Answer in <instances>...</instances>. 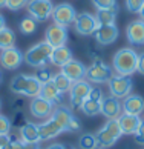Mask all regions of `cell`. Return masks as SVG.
Returning <instances> with one entry per match:
<instances>
[{
    "label": "cell",
    "mask_w": 144,
    "mask_h": 149,
    "mask_svg": "<svg viewBox=\"0 0 144 149\" xmlns=\"http://www.w3.org/2000/svg\"><path fill=\"white\" fill-rule=\"evenodd\" d=\"M138 52L132 48H121L112 58V68L120 75H132L136 72Z\"/></svg>",
    "instance_id": "obj_1"
},
{
    "label": "cell",
    "mask_w": 144,
    "mask_h": 149,
    "mask_svg": "<svg viewBox=\"0 0 144 149\" xmlns=\"http://www.w3.org/2000/svg\"><path fill=\"white\" fill-rule=\"evenodd\" d=\"M52 46L45 40V42H40L37 45L31 46L28 51L25 52V63L32 66V68H43L46 66V63L49 62L51 58V54H52Z\"/></svg>",
    "instance_id": "obj_2"
},
{
    "label": "cell",
    "mask_w": 144,
    "mask_h": 149,
    "mask_svg": "<svg viewBox=\"0 0 144 149\" xmlns=\"http://www.w3.org/2000/svg\"><path fill=\"white\" fill-rule=\"evenodd\" d=\"M121 135H123V132H121V128L118 125V120H107L106 125L95 134L98 148H103V149L112 148L120 140Z\"/></svg>",
    "instance_id": "obj_3"
},
{
    "label": "cell",
    "mask_w": 144,
    "mask_h": 149,
    "mask_svg": "<svg viewBox=\"0 0 144 149\" xmlns=\"http://www.w3.org/2000/svg\"><path fill=\"white\" fill-rule=\"evenodd\" d=\"M112 75H114L112 68L104 63L101 58H98V60H93L91 66H87L84 79L89 83H107Z\"/></svg>",
    "instance_id": "obj_4"
},
{
    "label": "cell",
    "mask_w": 144,
    "mask_h": 149,
    "mask_svg": "<svg viewBox=\"0 0 144 149\" xmlns=\"http://www.w3.org/2000/svg\"><path fill=\"white\" fill-rule=\"evenodd\" d=\"M109 83V92L110 95L117 97V98H124L129 94H132L134 89V80L130 79V75H120L115 74L110 77Z\"/></svg>",
    "instance_id": "obj_5"
},
{
    "label": "cell",
    "mask_w": 144,
    "mask_h": 149,
    "mask_svg": "<svg viewBox=\"0 0 144 149\" xmlns=\"http://www.w3.org/2000/svg\"><path fill=\"white\" fill-rule=\"evenodd\" d=\"M28 15L32 17L35 22H46L52 17L54 5L51 0H29L26 5Z\"/></svg>",
    "instance_id": "obj_6"
},
{
    "label": "cell",
    "mask_w": 144,
    "mask_h": 149,
    "mask_svg": "<svg viewBox=\"0 0 144 149\" xmlns=\"http://www.w3.org/2000/svg\"><path fill=\"white\" fill-rule=\"evenodd\" d=\"M92 89L91 83L87 80H78L74 81L71 91H69V98H71V108L72 109H80L84 100L89 97V92Z\"/></svg>",
    "instance_id": "obj_7"
},
{
    "label": "cell",
    "mask_w": 144,
    "mask_h": 149,
    "mask_svg": "<svg viewBox=\"0 0 144 149\" xmlns=\"http://www.w3.org/2000/svg\"><path fill=\"white\" fill-rule=\"evenodd\" d=\"M52 19H54V23L68 28L69 25H72L75 22L77 11L71 3H58L52 9Z\"/></svg>",
    "instance_id": "obj_8"
},
{
    "label": "cell",
    "mask_w": 144,
    "mask_h": 149,
    "mask_svg": "<svg viewBox=\"0 0 144 149\" xmlns=\"http://www.w3.org/2000/svg\"><path fill=\"white\" fill-rule=\"evenodd\" d=\"M98 22L95 19V15L91 13H80L77 14V19L74 22V28L80 36L87 37V36H93V32L98 28Z\"/></svg>",
    "instance_id": "obj_9"
},
{
    "label": "cell",
    "mask_w": 144,
    "mask_h": 149,
    "mask_svg": "<svg viewBox=\"0 0 144 149\" xmlns=\"http://www.w3.org/2000/svg\"><path fill=\"white\" fill-rule=\"evenodd\" d=\"M23 62H25V54L15 46L3 49L0 52V65H2V68L8 69V71L19 69Z\"/></svg>",
    "instance_id": "obj_10"
},
{
    "label": "cell",
    "mask_w": 144,
    "mask_h": 149,
    "mask_svg": "<svg viewBox=\"0 0 144 149\" xmlns=\"http://www.w3.org/2000/svg\"><path fill=\"white\" fill-rule=\"evenodd\" d=\"M46 42L51 45L52 48H58V46H64L68 42V29L66 26L52 23L48 26V29L45 32Z\"/></svg>",
    "instance_id": "obj_11"
},
{
    "label": "cell",
    "mask_w": 144,
    "mask_h": 149,
    "mask_svg": "<svg viewBox=\"0 0 144 149\" xmlns=\"http://www.w3.org/2000/svg\"><path fill=\"white\" fill-rule=\"evenodd\" d=\"M100 114H103L107 120H117L123 114V106H121L120 98L114 95H107L101 100V109Z\"/></svg>",
    "instance_id": "obj_12"
},
{
    "label": "cell",
    "mask_w": 144,
    "mask_h": 149,
    "mask_svg": "<svg viewBox=\"0 0 144 149\" xmlns=\"http://www.w3.org/2000/svg\"><path fill=\"white\" fill-rule=\"evenodd\" d=\"M120 31L117 28V25H100L97 31L93 32V37H95V42L98 45H112V43L118 38Z\"/></svg>",
    "instance_id": "obj_13"
},
{
    "label": "cell",
    "mask_w": 144,
    "mask_h": 149,
    "mask_svg": "<svg viewBox=\"0 0 144 149\" xmlns=\"http://www.w3.org/2000/svg\"><path fill=\"white\" fill-rule=\"evenodd\" d=\"M29 111H31V115L35 118H49L54 112V104L38 95L31 100Z\"/></svg>",
    "instance_id": "obj_14"
},
{
    "label": "cell",
    "mask_w": 144,
    "mask_h": 149,
    "mask_svg": "<svg viewBox=\"0 0 144 149\" xmlns=\"http://www.w3.org/2000/svg\"><path fill=\"white\" fill-rule=\"evenodd\" d=\"M38 132H40V140L45 141V140H51V139L58 137L60 134H63L64 128L55 118L49 117L46 121L38 125Z\"/></svg>",
    "instance_id": "obj_15"
},
{
    "label": "cell",
    "mask_w": 144,
    "mask_h": 149,
    "mask_svg": "<svg viewBox=\"0 0 144 149\" xmlns=\"http://www.w3.org/2000/svg\"><path fill=\"white\" fill-rule=\"evenodd\" d=\"M126 37L130 45L141 46L144 45V20H134L127 25L126 28Z\"/></svg>",
    "instance_id": "obj_16"
},
{
    "label": "cell",
    "mask_w": 144,
    "mask_h": 149,
    "mask_svg": "<svg viewBox=\"0 0 144 149\" xmlns=\"http://www.w3.org/2000/svg\"><path fill=\"white\" fill-rule=\"evenodd\" d=\"M86 66L84 63H81L80 60H75V58H71L68 63H64L62 66V72L69 77L72 81H78V80H83L86 77Z\"/></svg>",
    "instance_id": "obj_17"
},
{
    "label": "cell",
    "mask_w": 144,
    "mask_h": 149,
    "mask_svg": "<svg viewBox=\"0 0 144 149\" xmlns=\"http://www.w3.org/2000/svg\"><path fill=\"white\" fill-rule=\"evenodd\" d=\"M20 140L25 145L29 146H37L40 143V132H38V125L32 123V121H26V123L20 128Z\"/></svg>",
    "instance_id": "obj_18"
},
{
    "label": "cell",
    "mask_w": 144,
    "mask_h": 149,
    "mask_svg": "<svg viewBox=\"0 0 144 149\" xmlns=\"http://www.w3.org/2000/svg\"><path fill=\"white\" fill-rule=\"evenodd\" d=\"M123 112L132 114V115H141L144 112V98L138 94H129L123 98Z\"/></svg>",
    "instance_id": "obj_19"
},
{
    "label": "cell",
    "mask_w": 144,
    "mask_h": 149,
    "mask_svg": "<svg viewBox=\"0 0 144 149\" xmlns=\"http://www.w3.org/2000/svg\"><path fill=\"white\" fill-rule=\"evenodd\" d=\"M117 120H118V125L121 128L123 135H135V132L138 131L143 121L140 118V115H132V114H124V112Z\"/></svg>",
    "instance_id": "obj_20"
},
{
    "label": "cell",
    "mask_w": 144,
    "mask_h": 149,
    "mask_svg": "<svg viewBox=\"0 0 144 149\" xmlns=\"http://www.w3.org/2000/svg\"><path fill=\"white\" fill-rule=\"evenodd\" d=\"M51 117L55 118L60 125L63 126L64 132H69L71 131V123H72V120L75 118V115L72 114V111L69 108L63 106V104H58L57 108H54V112H52Z\"/></svg>",
    "instance_id": "obj_21"
},
{
    "label": "cell",
    "mask_w": 144,
    "mask_h": 149,
    "mask_svg": "<svg viewBox=\"0 0 144 149\" xmlns=\"http://www.w3.org/2000/svg\"><path fill=\"white\" fill-rule=\"evenodd\" d=\"M40 97L45 98V100L51 102L52 104H57V103H62L63 100V94L60 92L55 85L51 81H48V83H43L42 85V91H40Z\"/></svg>",
    "instance_id": "obj_22"
},
{
    "label": "cell",
    "mask_w": 144,
    "mask_h": 149,
    "mask_svg": "<svg viewBox=\"0 0 144 149\" xmlns=\"http://www.w3.org/2000/svg\"><path fill=\"white\" fill-rule=\"evenodd\" d=\"M71 58H74L72 57V51L68 48V46H58V48H54L52 49V54H51V58H49V62H51L52 65L55 66H62L64 63H68Z\"/></svg>",
    "instance_id": "obj_23"
},
{
    "label": "cell",
    "mask_w": 144,
    "mask_h": 149,
    "mask_svg": "<svg viewBox=\"0 0 144 149\" xmlns=\"http://www.w3.org/2000/svg\"><path fill=\"white\" fill-rule=\"evenodd\" d=\"M118 9H97L95 19L98 25H114L117 20Z\"/></svg>",
    "instance_id": "obj_24"
},
{
    "label": "cell",
    "mask_w": 144,
    "mask_h": 149,
    "mask_svg": "<svg viewBox=\"0 0 144 149\" xmlns=\"http://www.w3.org/2000/svg\"><path fill=\"white\" fill-rule=\"evenodd\" d=\"M52 83L55 85V88H57L60 92L64 94V92H69V91H71V88H72V85H74V81H72L69 77H66L62 71H60V72H57V74L52 75Z\"/></svg>",
    "instance_id": "obj_25"
},
{
    "label": "cell",
    "mask_w": 144,
    "mask_h": 149,
    "mask_svg": "<svg viewBox=\"0 0 144 149\" xmlns=\"http://www.w3.org/2000/svg\"><path fill=\"white\" fill-rule=\"evenodd\" d=\"M28 81H29V75L19 74V75H15L14 79L11 80L9 89L12 91L14 94H19V95H23V94H25V91H26Z\"/></svg>",
    "instance_id": "obj_26"
},
{
    "label": "cell",
    "mask_w": 144,
    "mask_h": 149,
    "mask_svg": "<svg viewBox=\"0 0 144 149\" xmlns=\"http://www.w3.org/2000/svg\"><path fill=\"white\" fill-rule=\"evenodd\" d=\"M81 112L84 115H89V117H93V115L100 114V109H101V102H97V100H92V98L87 97L84 103L81 104Z\"/></svg>",
    "instance_id": "obj_27"
},
{
    "label": "cell",
    "mask_w": 144,
    "mask_h": 149,
    "mask_svg": "<svg viewBox=\"0 0 144 149\" xmlns=\"http://www.w3.org/2000/svg\"><path fill=\"white\" fill-rule=\"evenodd\" d=\"M15 43V34L12 29L9 28H5L0 31V49H8V48H12Z\"/></svg>",
    "instance_id": "obj_28"
},
{
    "label": "cell",
    "mask_w": 144,
    "mask_h": 149,
    "mask_svg": "<svg viewBox=\"0 0 144 149\" xmlns=\"http://www.w3.org/2000/svg\"><path fill=\"white\" fill-rule=\"evenodd\" d=\"M40 91H42V83L35 79V75H29V81H28V86H26V91L23 95L34 98V97L40 95Z\"/></svg>",
    "instance_id": "obj_29"
},
{
    "label": "cell",
    "mask_w": 144,
    "mask_h": 149,
    "mask_svg": "<svg viewBox=\"0 0 144 149\" xmlns=\"http://www.w3.org/2000/svg\"><path fill=\"white\" fill-rule=\"evenodd\" d=\"M20 32L21 34H25V36H31V34H34V32L37 31V22L32 19V17H25V19H21L20 22Z\"/></svg>",
    "instance_id": "obj_30"
},
{
    "label": "cell",
    "mask_w": 144,
    "mask_h": 149,
    "mask_svg": "<svg viewBox=\"0 0 144 149\" xmlns=\"http://www.w3.org/2000/svg\"><path fill=\"white\" fill-rule=\"evenodd\" d=\"M78 146L80 149H95L98 148V143H97V137L93 134H83L80 139H78Z\"/></svg>",
    "instance_id": "obj_31"
},
{
    "label": "cell",
    "mask_w": 144,
    "mask_h": 149,
    "mask_svg": "<svg viewBox=\"0 0 144 149\" xmlns=\"http://www.w3.org/2000/svg\"><path fill=\"white\" fill-rule=\"evenodd\" d=\"M92 5L97 9H118L117 0H92Z\"/></svg>",
    "instance_id": "obj_32"
},
{
    "label": "cell",
    "mask_w": 144,
    "mask_h": 149,
    "mask_svg": "<svg viewBox=\"0 0 144 149\" xmlns=\"http://www.w3.org/2000/svg\"><path fill=\"white\" fill-rule=\"evenodd\" d=\"M52 75H54V74L51 72V71H49L46 66H43V68H38V69H37L35 79L43 85V83H48V81H51V80H52Z\"/></svg>",
    "instance_id": "obj_33"
},
{
    "label": "cell",
    "mask_w": 144,
    "mask_h": 149,
    "mask_svg": "<svg viewBox=\"0 0 144 149\" xmlns=\"http://www.w3.org/2000/svg\"><path fill=\"white\" fill-rule=\"evenodd\" d=\"M143 5H144V0H126V8H127V11L135 13V14H140Z\"/></svg>",
    "instance_id": "obj_34"
},
{
    "label": "cell",
    "mask_w": 144,
    "mask_h": 149,
    "mask_svg": "<svg viewBox=\"0 0 144 149\" xmlns=\"http://www.w3.org/2000/svg\"><path fill=\"white\" fill-rule=\"evenodd\" d=\"M29 0H6V8L11 11H20L23 9Z\"/></svg>",
    "instance_id": "obj_35"
},
{
    "label": "cell",
    "mask_w": 144,
    "mask_h": 149,
    "mask_svg": "<svg viewBox=\"0 0 144 149\" xmlns=\"http://www.w3.org/2000/svg\"><path fill=\"white\" fill-rule=\"evenodd\" d=\"M26 123V118H25V114L21 112V111H15V114H14V117H12V120H11V126L12 128H21Z\"/></svg>",
    "instance_id": "obj_36"
},
{
    "label": "cell",
    "mask_w": 144,
    "mask_h": 149,
    "mask_svg": "<svg viewBox=\"0 0 144 149\" xmlns=\"http://www.w3.org/2000/svg\"><path fill=\"white\" fill-rule=\"evenodd\" d=\"M11 120L8 117H5V115H0V135L3 134H9L11 132Z\"/></svg>",
    "instance_id": "obj_37"
},
{
    "label": "cell",
    "mask_w": 144,
    "mask_h": 149,
    "mask_svg": "<svg viewBox=\"0 0 144 149\" xmlns=\"http://www.w3.org/2000/svg\"><path fill=\"white\" fill-rule=\"evenodd\" d=\"M135 141L138 143V145H144V120L141 121L140 128H138V131L135 132Z\"/></svg>",
    "instance_id": "obj_38"
},
{
    "label": "cell",
    "mask_w": 144,
    "mask_h": 149,
    "mask_svg": "<svg viewBox=\"0 0 144 149\" xmlns=\"http://www.w3.org/2000/svg\"><path fill=\"white\" fill-rule=\"evenodd\" d=\"M89 98H92V100H97V102H101L104 95H103V91L100 89V88H92L91 92H89Z\"/></svg>",
    "instance_id": "obj_39"
},
{
    "label": "cell",
    "mask_w": 144,
    "mask_h": 149,
    "mask_svg": "<svg viewBox=\"0 0 144 149\" xmlns=\"http://www.w3.org/2000/svg\"><path fill=\"white\" fill-rule=\"evenodd\" d=\"M136 72L144 75V51L138 54V63H136Z\"/></svg>",
    "instance_id": "obj_40"
},
{
    "label": "cell",
    "mask_w": 144,
    "mask_h": 149,
    "mask_svg": "<svg viewBox=\"0 0 144 149\" xmlns=\"http://www.w3.org/2000/svg\"><path fill=\"white\" fill-rule=\"evenodd\" d=\"M37 146H29V145H25L23 141H17V143H14V149H35Z\"/></svg>",
    "instance_id": "obj_41"
},
{
    "label": "cell",
    "mask_w": 144,
    "mask_h": 149,
    "mask_svg": "<svg viewBox=\"0 0 144 149\" xmlns=\"http://www.w3.org/2000/svg\"><path fill=\"white\" fill-rule=\"evenodd\" d=\"M21 106H23V100H21V98H17V100L14 102V106H12V109H14V111H20Z\"/></svg>",
    "instance_id": "obj_42"
},
{
    "label": "cell",
    "mask_w": 144,
    "mask_h": 149,
    "mask_svg": "<svg viewBox=\"0 0 144 149\" xmlns=\"http://www.w3.org/2000/svg\"><path fill=\"white\" fill-rule=\"evenodd\" d=\"M46 149H68L63 143H52V145H49Z\"/></svg>",
    "instance_id": "obj_43"
},
{
    "label": "cell",
    "mask_w": 144,
    "mask_h": 149,
    "mask_svg": "<svg viewBox=\"0 0 144 149\" xmlns=\"http://www.w3.org/2000/svg\"><path fill=\"white\" fill-rule=\"evenodd\" d=\"M5 28H6V20H5V17L0 14V31L5 29Z\"/></svg>",
    "instance_id": "obj_44"
},
{
    "label": "cell",
    "mask_w": 144,
    "mask_h": 149,
    "mask_svg": "<svg viewBox=\"0 0 144 149\" xmlns=\"http://www.w3.org/2000/svg\"><path fill=\"white\" fill-rule=\"evenodd\" d=\"M0 149H14V143H8V145H5V146H2V148H0Z\"/></svg>",
    "instance_id": "obj_45"
},
{
    "label": "cell",
    "mask_w": 144,
    "mask_h": 149,
    "mask_svg": "<svg viewBox=\"0 0 144 149\" xmlns=\"http://www.w3.org/2000/svg\"><path fill=\"white\" fill-rule=\"evenodd\" d=\"M140 17H141V20H144V5H143V8L140 11Z\"/></svg>",
    "instance_id": "obj_46"
},
{
    "label": "cell",
    "mask_w": 144,
    "mask_h": 149,
    "mask_svg": "<svg viewBox=\"0 0 144 149\" xmlns=\"http://www.w3.org/2000/svg\"><path fill=\"white\" fill-rule=\"evenodd\" d=\"M6 6V0H0V8Z\"/></svg>",
    "instance_id": "obj_47"
},
{
    "label": "cell",
    "mask_w": 144,
    "mask_h": 149,
    "mask_svg": "<svg viewBox=\"0 0 144 149\" xmlns=\"http://www.w3.org/2000/svg\"><path fill=\"white\" fill-rule=\"evenodd\" d=\"M0 83H2V72H0Z\"/></svg>",
    "instance_id": "obj_48"
},
{
    "label": "cell",
    "mask_w": 144,
    "mask_h": 149,
    "mask_svg": "<svg viewBox=\"0 0 144 149\" xmlns=\"http://www.w3.org/2000/svg\"><path fill=\"white\" fill-rule=\"evenodd\" d=\"M35 149H42V148H38V146H37V148H35Z\"/></svg>",
    "instance_id": "obj_49"
},
{
    "label": "cell",
    "mask_w": 144,
    "mask_h": 149,
    "mask_svg": "<svg viewBox=\"0 0 144 149\" xmlns=\"http://www.w3.org/2000/svg\"><path fill=\"white\" fill-rule=\"evenodd\" d=\"M95 149H103V148H95Z\"/></svg>",
    "instance_id": "obj_50"
},
{
    "label": "cell",
    "mask_w": 144,
    "mask_h": 149,
    "mask_svg": "<svg viewBox=\"0 0 144 149\" xmlns=\"http://www.w3.org/2000/svg\"><path fill=\"white\" fill-rule=\"evenodd\" d=\"M68 149H75V148H68Z\"/></svg>",
    "instance_id": "obj_51"
},
{
    "label": "cell",
    "mask_w": 144,
    "mask_h": 149,
    "mask_svg": "<svg viewBox=\"0 0 144 149\" xmlns=\"http://www.w3.org/2000/svg\"><path fill=\"white\" fill-rule=\"evenodd\" d=\"M0 108H2V102H0Z\"/></svg>",
    "instance_id": "obj_52"
}]
</instances>
